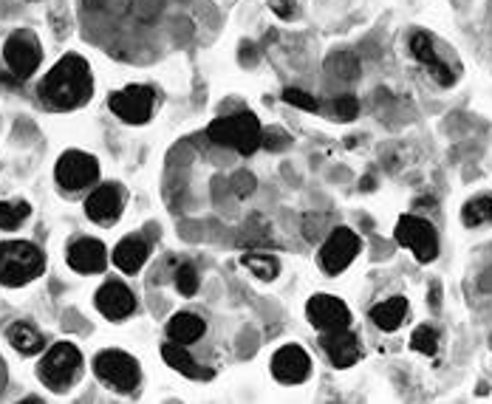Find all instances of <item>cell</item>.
Wrapping results in <instances>:
<instances>
[{"label": "cell", "instance_id": "16", "mask_svg": "<svg viewBox=\"0 0 492 404\" xmlns=\"http://www.w3.org/2000/svg\"><path fill=\"white\" fill-rule=\"evenodd\" d=\"M122 212V189L114 187V184H105V187H97L94 193L85 201V216L97 224H111L119 218Z\"/></svg>", "mask_w": 492, "mask_h": 404}, {"label": "cell", "instance_id": "21", "mask_svg": "<svg viewBox=\"0 0 492 404\" xmlns=\"http://www.w3.org/2000/svg\"><path fill=\"white\" fill-rule=\"evenodd\" d=\"M162 356H164V363L173 368V371H179V373H184V376H190V379H199L201 376V371H199V365H196V359H192L190 354H187V348L184 345H179V343H170L162 348Z\"/></svg>", "mask_w": 492, "mask_h": 404}, {"label": "cell", "instance_id": "8", "mask_svg": "<svg viewBox=\"0 0 492 404\" xmlns=\"http://www.w3.org/2000/svg\"><path fill=\"white\" fill-rule=\"evenodd\" d=\"M153 102H156V94H153V88H147V85H127V88L116 91L108 99L111 111L127 124H144L151 119Z\"/></svg>", "mask_w": 492, "mask_h": 404}, {"label": "cell", "instance_id": "32", "mask_svg": "<svg viewBox=\"0 0 492 404\" xmlns=\"http://www.w3.org/2000/svg\"><path fill=\"white\" fill-rule=\"evenodd\" d=\"M232 189H235V196L238 198H246L255 193V176L252 173H238L232 179Z\"/></svg>", "mask_w": 492, "mask_h": 404}, {"label": "cell", "instance_id": "6", "mask_svg": "<svg viewBox=\"0 0 492 404\" xmlns=\"http://www.w3.org/2000/svg\"><path fill=\"white\" fill-rule=\"evenodd\" d=\"M396 241L402 246H408L416 254L419 263H433L436 254H439V235H436V229L427 224V221L416 218V216L399 218V224H396Z\"/></svg>", "mask_w": 492, "mask_h": 404}, {"label": "cell", "instance_id": "11", "mask_svg": "<svg viewBox=\"0 0 492 404\" xmlns=\"http://www.w3.org/2000/svg\"><path fill=\"white\" fill-rule=\"evenodd\" d=\"M306 314H309V323L320 331H339V328H348V323H351L348 306L331 294L311 297L306 306Z\"/></svg>", "mask_w": 492, "mask_h": 404}, {"label": "cell", "instance_id": "35", "mask_svg": "<svg viewBox=\"0 0 492 404\" xmlns=\"http://www.w3.org/2000/svg\"><path fill=\"white\" fill-rule=\"evenodd\" d=\"M431 303H433V308H439V286H433V294H431Z\"/></svg>", "mask_w": 492, "mask_h": 404}, {"label": "cell", "instance_id": "2", "mask_svg": "<svg viewBox=\"0 0 492 404\" xmlns=\"http://www.w3.org/2000/svg\"><path fill=\"white\" fill-rule=\"evenodd\" d=\"M46 269L42 252L29 241L0 243V283L4 286H26L40 278Z\"/></svg>", "mask_w": 492, "mask_h": 404}, {"label": "cell", "instance_id": "18", "mask_svg": "<svg viewBox=\"0 0 492 404\" xmlns=\"http://www.w3.org/2000/svg\"><path fill=\"white\" fill-rule=\"evenodd\" d=\"M147 254H151V246H147L144 238H139V235H127V238L119 241L116 249H114V263H116V269H122V271H127V274H134V271H139V269L144 266Z\"/></svg>", "mask_w": 492, "mask_h": 404}, {"label": "cell", "instance_id": "22", "mask_svg": "<svg viewBox=\"0 0 492 404\" xmlns=\"http://www.w3.org/2000/svg\"><path fill=\"white\" fill-rule=\"evenodd\" d=\"M9 343L17 354H23V356H32L37 351H42V336L37 328L26 326V323H17L9 328Z\"/></svg>", "mask_w": 492, "mask_h": 404}, {"label": "cell", "instance_id": "31", "mask_svg": "<svg viewBox=\"0 0 492 404\" xmlns=\"http://www.w3.org/2000/svg\"><path fill=\"white\" fill-rule=\"evenodd\" d=\"M261 144L266 147V151H286V147H289V136L281 131V127H272V131H266L264 133V139H261Z\"/></svg>", "mask_w": 492, "mask_h": 404}, {"label": "cell", "instance_id": "12", "mask_svg": "<svg viewBox=\"0 0 492 404\" xmlns=\"http://www.w3.org/2000/svg\"><path fill=\"white\" fill-rule=\"evenodd\" d=\"M272 373L277 381L286 385H301L311 373V359L301 345H286L272 356Z\"/></svg>", "mask_w": 492, "mask_h": 404}, {"label": "cell", "instance_id": "20", "mask_svg": "<svg viewBox=\"0 0 492 404\" xmlns=\"http://www.w3.org/2000/svg\"><path fill=\"white\" fill-rule=\"evenodd\" d=\"M404 314H408V300L404 297H391V300L371 308V320L382 331H396L404 320Z\"/></svg>", "mask_w": 492, "mask_h": 404}, {"label": "cell", "instance_id": "15", "mask_svg": "<svg viewBox=\"0 0 492 404\" xmlns=\"http://www.w3.org/2000/svg\"><path fill=\"white\" fill-rule=\"evenodd\" d=\"M69 266L82 274H94L108 266V249L94 238H79L69 249Z\"/></svg>", "mask_w": 492, "mask_h": 404}, {"label": "cell", "instance_id": "29", "mask_svg": "<svg viewBox=\"0 0 492 404\" xmlns=\"http://www.w3.org/2000/svg\"><path fill=\"white\" fill-rule=\"evenodd\" d=\"M283 102H289V105H294V108H303V111H320V102L311 96V94H306V91H301V88H286L283 91Z\"/></svg>", "mask_w": 492, "mask_h": 404}, {"label": "cell", "instance_id": "28", "mask_svg": "<svg viewBox=\"0 0 492 404\" xmlns=\"http://www.w3.org/2000/svg\"><path fill=\"white\" fill-rule=\"evenodd\" d=\"M176 289L184 294V297H192L199 291V271L192 263H181L179 271H176Z\"/></svg>", "mask_w": 492, "mask_h": 404}, {"label": "cell", "instance_id": "19", "mask_svg": "<svg viewBox=\"0 0 492 404\" xmlns=\"http://www.w3.org/2000/svg\"><path fill=\"white\" fill-rule=\"evenodd\" d=\"M167 336L173 339V343H179V345L196 343V339L204 336V320H201V317H196V314H190V311H179V314L170 317Z\"/></svg>", "mask_w": 492, "mask_h": 404}, {"label": "cell", "instance_id": "17", "mask_svg": "<svg viewBox=\"0 0 492 404\" xmlns=\"http://www.w3.org/2000/svg\"><path fill=\"white\" fill-rule=\"evenodd\" d=\"M320 345H323V351L329 354V359L337 368H351L359 359V339L348 328L326 331L323 339H320Z\"/></svg>", "mask_w": 492, "mask_h": 404}, {"label": "cell", "instance_id": "27", "mask_svg": "<svg viewBox=\"0 0 492 404\" xmlns=\"http://www.w3.org/2000/svg\"><path fill=\"white\" fill-rule=\"evenodd\" d=\"M244 266L252 269L261 280H274V278H277V271H281L277 261L269 258V254H244Z\"/></svg>", "mask_w": 492, "mask_h": 404}, {"label": "cell", "instance_id": "34", "mask_svg": "<svg viewBox=\"0 0 492 404\" xmlns=\"http://www.w3.org/2000/svg\"><path fill=\"white\" fill-rule=\"evenodd\" d=\"M0 85H6V88H17L20 79H17L12 71H9V74H6V71H0Z\"/></svg>", "mask_w": 492, "mask_h": 404}, {"label": "cell", "instance_id": "13", "mask_svg": "<svg viewBox=\"0 0 492 404\" xmlns=\"http://www.w3.org/2000/svg\"><path fill=\"white\" fill-rule=\"evenodd\" d=\"M411 54L422 62V66L427 69V74H431L441 88H450L453 85V71L447 69V62L439 57V51H436V46H433V37L431 34H424V32H416L413 37H411Z\"/></svg>", "mask_w": 492, "mask_h": 404}, {"label": "cell", "instance_id": "36", "mask_svg": "<svg viewBox=\"0 0 492 404\" xmlns=\"http://www.w3.org/2000/svg\"><path fill=\"white\" fill-rule=\"evenodd\" d=\"M4 379H6V373H4V368H0V388H4Z\"/></svg>", "mask_w": 492, "mask_h": 404}, {"label": "cell", "instance_id": "26", "mask_svg": "<svg viewBox=\"0 0 492 404\" xmlns=\"http://www.w3.org/2000/svg\"><path fill=\"white\" fill-rule=\"evenodd\" d=\"M411 348L424 354V356H433L439 351V331L431 328V326H419L413 334H411Z\"/></svg>", "mask_w": 492, "mask_h": 404}, {"label": "cell", "instance_id": "23", "mask_svg": "<svg viewBox=\"0 0 492 404\" xmlns=\"http://www.w3.org/2000/svg\"><path fill=\"white\" fill-rule=\"evenodd\" d=\"M461 221H464V226L492 224V198L489 196H478L473 201H467L464 209H461Z\"/></svg>", "mask_w": 492, "mask_h": 404}, {"label": "cell", "instance_id": "14", "mask_svg": "<svg viewBox=\"0 0 492 404\" xmlns=\"http://www.w3.org/2000/svg\"><path fill=\"white\" fill-rule=\"evenodd\" d=\"M97 308H99L105 317H111V320H125V317H131L134 308H136L134 291L127 289L125 283H119V280L105 283V286L97 291Z\"/></svg>", "mask_w": 492, "mask_h": 404}, {"label": "cell", "instance_id": "4", "mask_svg": "<svg viewBox=\"0 0 492 404\" xmlns=\"http://www.w3.org/2000/svg\"><path fill=\"white\" fill-rule=\"evenodd\" d=\"M79 368H82V354L77 351V345L57 343L49 348L46 356H42L37 373L42 379V385L60 393V390H69V385L77 379Z\"/></svg>", "mask_w": 492, "mask_h": 404}, {"label": "cell", "instance_id": "25", "mask_svg": "<svg viewBox=\"0 0 492 404\" xmlns=\"http://www.w3.org/2000/svg\"><path fill=\"white\" fill-rule=\"evenodd\" d=\"M32 207L26 201H4L0 204V229H14L29 218Z\"/></svg>", "mask_w": 492, "mask_h": 404}, {"label": "cell", "instance_id": "24", "mask_svg": "<svg viewBox=\"0 0 492 404\" xmlns=\"http://www.w3.org/2000/svg\"><path fill=\"white\" fill-rule=\"evenodd\" d=\"M329 71H331L334 77H339V79L351 82V79L359 77V57H357L354 51H339V54H334V57L329 60Z\"/></svg>", "mask_w": 492, "mask_h": 404}, {"label": "cell", "instance_id": "7", "mask_svg": "<svg viewBox=\"0 0 492 404\" xmlns=\"http://www.w3.org/2000/svg\"><path fill=\"white\" fill-rule=\"evenodd\" d=\"M40 57H42L40 42H37V37H34L32 32H26V29L14 32V34L6 40V46H4V60H6V66H9V71H12L20 82L29 79V77L40 69Z\"/></svg>", "mask_w": 492, "mask_h": 404}, {"label": "cell", "instance_id": "9", "mask_svg": "<svg viewBox=\"0 0 492 404\" xmlns=\"http://www.w3.org/2000/svg\"><path fill=\"white\" fill-rule=\"evenodd\" d=\"M357 254H359L357 232L337 226L329 235V241L323 243V249H320V266H323V271H329V274H339L354 263Z\"/></svg>", "mask_w": 492, "mask_h": 404}, {"label": "cell", "instance_id": "1", "mask_svg": "<svg viewBox=\"0 0 492 404\" xmlns=\"http://www.w3.org/2000/svg\"><path fill=\"white\" fill-rule=\"evenodd\" d=\"M91 91H94L91 66L79 54H66L40 82L42 99L57 111L79 108V105L91 99Z\"/></svg>", "mask_w": 492, "mask_h": 404}, {"label": "cell", "instance_id": "30", "mask_svg": "<svg viewBox=\"0 0 492 404\" xmlns=\"http://www.w3.org/2000/svg\"><path fill=\"white\" fill-rule=\"evenodd\" d=\"M334 119H339V122H351L354 116H359V102H357V96H351V94H346V96H339L337 102H334Z\"/></svg>", "mask_w": 492, "mask_h": 404}, {"label": "cell", "instance_id": "3", "mask_svg": "<svg viewBox=\"0 0 492 404\" xmlns=\"http://www.w3.org/2000/svg\"><path fill=\"white\" fill-rule=\"evenodd\" d=\"M209 139L216 144H224V147H232V151H238L244 156L255 153L261 147V139H264V131H261V122L255 114L249 111H241V114H232V116H221L216 119L209 127H207Z\"/></svg>", "mask_w": 492, "mask_h": 404}, {"label": "cell", "instance_id": "10", "mask_svg": "<svg viewBox=\"0 0 492 404\" xmlns=\"http://www.w3.org/2000/svg\"><path fill=\"white\" fill-rule=\"evenodd\" d=\"M54 176L66 189H82V187H88V184H94L99 179V164L88 153L69 151V153L60 156Z\"/></svg>", "mask_w": 492, "mask_h": 404}, {"label": "cell", "instance_id": "33", "mask_svg": "<svg viewBox=\"0 0 492 404\" xmlns=\"http://www.w3.org/2000/svg\"><path fill=\"white\" fill-rule=\"evenodd\" d=\"M272 12H277L281 17H292L294 14V0H269Z\"/></svg>", "mask_w": 492, "mask_h": 404}, {"label": "cell", "instance_id": "5", "mask_svg": "<svg viewBox=\"0 0 492 404\" xmlns=\"http://www.w3.org/2000/svg\"><path fill=\"white\" fill-rule=\"evenodd\" d=\"M94 373L105 381V385H111L114 390L119 393H131L139 388V363L125 351H99L94 356Z\"/></svg>", "mask_w": 492, "mask_h": 404}]
</instances>
